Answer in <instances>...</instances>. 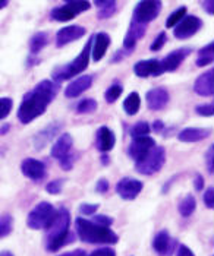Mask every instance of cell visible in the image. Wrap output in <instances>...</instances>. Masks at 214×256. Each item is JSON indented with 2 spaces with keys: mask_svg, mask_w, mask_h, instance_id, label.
I'll list each match as a JSON object with an SVG mask.
<instances>
[{
  "mask_svg": "<svg viewBox=\"0 0 214 256\" xmlns=\"http://www.w3.org/2000/svg\"><path fill=\"white\" fill-rule=\"evenodd\" d=\"M14 107V101L12 98H0V120H3L5 118L9 116L11 110Z\"/></svg>",
  "mask_w": 214,
  "mask_h": 256,
  "instance_id": "37",
  "label": "cell"
},
{
  "mask_svg": "<svg viewBox=\"0 0 214 256\" xmlns=\"http://www.w3.org/2000/svg\"><path fill=\"white\" fill-rule=\"evenodd\" d=\"M201 26H202V20L198 16H194V15L185 16L175 26V37L177 40L191 38L201 30Z\"/></svg>",
  "mask_w": 214,
  "mask_h": 256,
  "instance_id": "8",
  "label": "cell"
},
{
  "mask_svg": "<svg viewBox=\"0 0 214 256\" xmlns=\"http://www.w3.org/2000/svg\"><path fill=\"white\" fill-rule=\"evenodd\" d=\"M56 211L58 210H55L50 202H40L30 211L27 217V226L33 230H46L55 220Z\"/></svg>",
  "mask_w": 214,
  "mask_h": 256,
  "instance_id": "5",
  "label": "cell"
},
{
  "mask_svg": "<svg viewBox=\"0 0 214 256\" xmlns=\"http://www.w3.org/2000/svg\"><path fill=\"white\" fill-rule=\"evenodd\" d=\"M72 145H74V139L69 134H63L62 136H59V139L53 144L52 146V157L56 158V160H62L63 157H66L71 150H72Z\"/></svg>",
  "mask_w": 214,
  "mask_h": 256,
  "instance_id": "22",
  "label": "cell"
},
{
  "mask_svg": "<svg viewBox=\"0 0 214 256\" xmlns=\"http://www.w3.org/2000/svg\"><path fill=\"white\" fill-rule=\"evenodd\" d=\"M14 230V218L9 214L0 216V238L8 237Z\"/></svg>",
  "mask_w": 214,
  "mask_h": 256,
  "instance_id": "30",
  "label": "cell"
},
{
  "mask_svg": "<svg viewBox=\"0 0 214 256\" xmlns=\"http://www.w3.org/2000/svg\"><path fill=\"white\" fill-rule=\"evenodd\" d=\"M139 107H141V97L138 96V92H131L123 101V110L129 116L136 114L139 112Z\"/></svg>",
  "mask_w": 214,
  "mask_h": 256,
  "instance_id": "26",
  "label": "cell"
},
{
  "mask_svg": "<svg viewBox=\"0 0 214 256\" xmlns=\"http://www.w3.org/2000/svg\"><path fill=\"white\" fill-rule=\"evenodd\" d=\"M63 184H65V180H63V178H56V180L50 182V183L46 186V190H47L50 195H59V194L63 190Z\"/></svg>",
  "mask_w": 214,
  "mask_h": 256,
  "instance_id": "36",
  "label": "cell"
},
{
  "mask_svg": "<svg viewBox=\"0 0 214 256\" xmlns=\"http://www.w3.org/2000/svg\"><path fill=\"white\" fill-rule=\"evenodd\" d=\"M0 256H14V254L9 252V250H2V252H0Z\"/></svg>",
  "mask_w": 214,
  "mask_h": 256,
  "instance_id": "53",
  "label": "cell"
},
{
  "mask_svg": "<svg viewBox=\"0 0 214 256\" xmlns=\"http://www.w3.org/2000/svg\"><path fill=\"white\" fill-rule=\"evenodd\" d=\"M156 146V140L150 136H144V138H136L131 142L129 145V156L134 158V161H139L141 158H144L153 148Z\"/></svg>",
  "mask_w": 214,
  "mask_h": 256,
  "instance_id": "11",
  "label": "cell"
},
{
  "mask_svg": "<svg viewBox=\"0 0 214 256\" xmlns=\"http://www.w3.org/2000/svg\"><path fill=\"white\" fill-rule=\"evenodd\" d=\"M122 91H123V88H122L120 85L115 84V85H112V86L104 92V98H106L107 102H110V104H112V102H115V101L120 97Z\"/></svg>",
  "mask_w": 214,
  "mask_h": 256,
  "instance_id": "35",
  "label": "cell"
},
{
  "mask_svg": "<svg viewBox=\"0 0 214 256\" xmlns=\"http://www.w3.org/2000/svg\"><path fill=\"white\" fill-rule=\"evenodd\" d=\"M161 10V2L158 0H145L139 2L134 9V16L132 22L147 26L151 20L157 18V15Z\"/></svg>",
  "mask_w": 214,
  "mask_h": 256,
  "instance_id": "7",
  "label": "cell"
},
{
  "mask_svg": "<svg viewBox=\"0 0 214 256\" xmlns=\"http://www.w3.org/2000/svg\"><path fill=\"white\" fill-rule=\"evenodd\" d=\"M204 204L208 210H213L214 206V189L213 186L207 188L205 194H204Z\"/></svg>",
  "mask_w": 214,
  "mask_h": 256,
  "instance_id": "43",
  "label": "cell"
},
{
  "mask_svg": "<svg viewBox=\"0 0 214 256\" xmlns=\"http://www.w3.org/2000/svg\"><path fill=\"white\" fill-rule=\"evenodd\" d=\"M75 227L79 238L90 244H115L119 240V237L113 230L107 227H101L85 218H77Z\"/></svg>",
  "mask_w": 214,
  "mask_h": 256,
  "instance_id": "3",
  "label": "cell"
},
{
  "mask_svg": "<svg viewBox=\"0 0 214 256\" xmlns=\"http://www.w3.org/2000/svg\"><path fill=\"white\" fill-rule=\"evenodd\" d=\"M87 34V30L81 25H69V26H65L62 30H59L58 34H56V46L58 47H63L72 41H77V40L82 38L84 36Z\"/></svg>",
  "mask_w": 214,
  "mask_h": 256,
  "instance_id": "12",
  "label": "cell"
},
{
  "mask_svg": "<svg viewBox=\"0 0 214 256\" xmlns=\"http://www.w3.org/2000/svg\"><path fill=\"white\" fill-rule=\"evenodd\" d=\"M59 256H87V254L82 249H77V250H71V252H66V254H62Z\"/></svg>",
  "mask_w": 214,
  "mask_h": 256,
  "instance_id": "50",
  "label": "cell"
},
{
  "mask_svg": "<svg viewBox=\"0 0 214 256\" xmlns=\"http://www.w3.org/2000/svg\"><path fill=\"white\" fill-rule=\"evenodd\" d=\"M69 224H71V214L66 208H60L56 211L55 220L52 221V224L46 228L47 234H46V249L49 252H58L59 249H62L69 240Z\"/></svg>",
  "mask_w": 214,
  "mask_h": 256,
  "instance_id": "2",
  "label": "cell"
},
{
  "mask_svg": "<svg viewBox=\"0 0 214 256\" xmlns=\"http://www.w3.org/2000/svg\"><path fill=\"white\" fill-rule=\"evenodd\" d=\"M194 91L199 97H211L214 92V70L210 69L199 75L194 84Z\"/></svg>",
  "mask_w": 214,
  "mask_h": 256,
  "instance_id": "16",
  "label": "cell"
},
{
  "mask_svg": "<svg viewBox=\"0 0 214 256\" xmlns=\"http://www.w3.org/2000/svg\"><path fill=\"white\" fill-rule=\"evenodd\" d=\"M176 256H195L194 252L188 248V246H185V244H180L179 246V249H177V254Z\"/></svg>",
  "mask_w": 214,
  "mask_h": 256,
  "instance_id": "47",
  "label": "cell"
},
{
  "mask_svg": "<svg viewBox=\"0 0 214 256\" xmlns=\"http://www.w3.org/2000/svg\"><path fill=\"white\" fill-rule=\"evenodd\" d=\"M94 4L98 8V18H101V20L110 18L116 12L117 3L113 2V0H110V2H106V0H101L100 2V0H97V2H94Z\"/></svg>",
  "mask_w": 214,
  "mask_h": 256,
  "instance_id": "24",
  "label": "cell"
},
{
  "mask_svg": "<svg viewBox=\"0 0 214 256\" xmlns=\"http://www.w3.org/2000/svg\"><path fill=\"white\" fill-rule=\"evenodd\" d=\"M166 162V150L164 146H154L147 156L135 162V170L139 174L153 176L163 168Z\"/></svg>",
  "mask_w": 214,
  "mask_h": 256,
  "instance_id": "6",
  "label": "cell"
},
{
  "mask_svg": "<svg viewBox=\"0 0 214 256\" xmlns=\"http://www.w3.org/2000/svg\"><path fill=\"white\" fill-rule=\"evenodd\" d=\"M9 130V124H5V126H2V130H0V134L3 135V134H6Z\"/></svg>",
  "mask_w": 214,
  "mask_h": 256,
  "instance_id": "52",
  "label": "cell"
},
{
  "mask_svg": "<svg viewBox=\"0 0 214 256\" xmlns=\"http://www.w3.org/2000/svg\"><path fill=\"white\" fill-rule=\"evenodd\" d=\"M153 249L158 256H170L175 250V240L169 234L167 230L158 232L153 240Z\"/></svg>",
  "mask_w": 214,
  "mask_h": 256,
  "instance_id": "14",
  "label": "cell"
},
{
  "mask_svg": "<svg viewBox=\"0 0 214 256\" xmlns=\"http://www.w3.org/2000/svg\"><path fill=\"white\" fill-rule=\"evenodd\" d=\"M205 166H207L208 173H210V174H213L214 173V146L213 145H210V148H208V151H207V154H205Z\"/></svg>",
  "mask_w": 214,
  "mask_h": 256,
  "instance_id": "39",
  "label": "cell"
},
{
  "mask_svg": "<svg viewBox=\"0 0 214 256\" xmlns=\"http://www.w3.org/2000/svg\"><path fill=\"white\" fill-rule=\"evenodd\" d=\"M151 132V126L147 123V122H138L136 124H134L131 128V136L132 139L136 138H144V136H148V134Z\"/></svg>",
  "mask_w": 214,
  "mask_h": 256,
  "instance_id": "29",
  "label": "cell"
},
{
  "mask_svg": "<svg viewBox=\"0 0 214 256\" xmlns=\"http://www.w3.org/2000/svg\"><path fill=\"white\" fill-rule=\"evenodd\" d=\"M47 42H49V37H47L46 32H37V34H34L31 41H30V50H31V53L33 54L40 53L47 46Z\"/></svg>",
  "mask_w": 214,
  "mask_h": 256,
  "instance_id": "27",
  "label": "cell"
},
{
  "mask_svg": "<svg viewBox=\"0 0 214 256\" xmlns=\"http://www.w3.org/2000/svg\"><path fill=\"white\" fill-rule=\"evenodd\" d=\"M60 128H62V123H52V124H49L47 128H44L41 132H39L37 135H36V138H34V146H36V150H41V148H44L52 139H55V136L59 134V130H60Z\"/></svg>",
  "mask_w": 214,
  "mask_h": 256,
  "instance_id": "21",
  "label": "cell"
},
{
  "mask_svg": "<svg viewBox=\"0 0 214 256\" xmlns=\"http://www.w3.org/2000/svg\"><path fill=\"white\" fill-rule=\"evenodd\" d=\"M194 188L195 190H202V188H204V178H202L201 174H195Z\"/></svg>",
  "mask_w": 214,
  "mask_h": 256,
  "instance_id": "48",
  "label": "cell"
},
{
  "mask_svg": "<svg viewBox=\"0 0 214 256\" xmlns=\"http://www.w3.org/2000/svg\"><path fill=\"white\" fill-rule=\"evenodd\" d=\"M213 42L207 44L205 47H202L199 52H198V58H196V64L198 66H207L213 62Z\"/></svg>",
  "mask_w": 214,
  "mask_h": 256,
  "instance_id": "28",
  "label": "cell"
},
{
  "mask_svg": "<svg viewBox=\"0 0 214 256\" xmlns=\"http://www.w3.org/2000/svg\"><path fill=\"white\" fill-rule=\"evenodd\" d=\"M101 161H103V164H104V166H107V164H109V157L103 154V157H101Z\"/></svg>",
  "mask_w": 214,
  "mask_h": 256,
  "instance_id": "54",
  "label": "cell"
},
{
  "mask_svg": "<svg viewBox=\"0 0 214 256\" xmlns=\"http://www.w3.org/2000/svg\"><path fill=\"white\" fill-rule=\"evenodd\" d=\"M52 18L56 20H60V22H66V20H71L75 18V15L68 9L66 4L60 6V8H55L52 10Z\"/></svg>",
  "mask_w": 214,
  "mask_h": 256,
  "instance_id": "31",
  "label": "cell"
},
{
  "mask_svg": "<svg viewBox=\"0 0 214 256\" xmlns=\"http://www.w3.org/2000/svg\"><path fill=\"white\" fill-rule=\"evenodd\" d=\"M185 15H186V8H185V6H183V8L176 9L172 15H169V18H167V20H166V28L176 26L180 20L185 18Z\"/></svg>",
  "mask_w": 214,
  "mask_h": 256,
  "instance_id": "34",
  "label": "cell"
},
{
  "mask_svg": "<svg viewBox=\"0 0 214 256\" xmlns=\"http://www.w3.org/2000/svg\"><path fill=\"white\" fill-rule=\"evenodd\" d=\"M210 135L208 129H199V128H188L183 129L182 132H179L177 139L180 142H199L202 139H205Z\"/></svg>",
  "mask_w": 214,
  "mask_h": 256,
  "instance_id": "23",
  "label": "cell"
},
{
  "mask_svg": "<svg viewBox=\"0 0 214 256\" xmlns=\"http://www.w3.org/2000/svg\"><path fill=\"white\" fill-rule=\"evenodd\" d=\"M91 46H93V37L87 41L85 47L82 48V52L79 53L75 59L72 60L69 64L63 66V68H59L56 70H53V79L56 82H62V80H66V79L74 78L77 76L78 74L84 72L90 63V54H91Z\"/></svg>",
  "mask_w": 214,
  "mask_h": 256,
  "instance_id": "4",
  "label": "cell"
},
{
  "mask_svg": "<svg viewBox=\"0 0 214 256\" xmlns=\"http://www.w3.org/2000/svg\"><path fill=\"white\" fill-rule=\"evenodd\" d=\"M60 167L63 168V170H71L72 167H74V157H72V154L69 152L66 157H63L60 160Z\"/></svg>",
  "mask_w": 214,
  "mask_h": 256,
  "instance_id": "46",
  "label": "cell"
},
{
  "mask_svg": "<svg viewBox=\"0 0 214 256\" xmlns=\"http://www.w3.org/2000/svg\"><path fill=\"white\" fill-rule=\"evenodd\" d=\"M8 6V2L6 0H0V9H3V8H6Z\"/></svg>",
  "mask_w": 214,
  "mask_h": 256,
  "instance_id": "55",
  "label": "cell"
},
{
  "mask_svg": "<svg viewBox=\"0 0 214 256\" xmlns=\"http://www.w3.org/2000/svg\"><path fill=\"white\" fill-rule=\"evenodd\" d=\"M134 72L136 76L139 78H148V76H160L163 75V68H161V62L156 59L150 60H141L135 63L134 66Z\"/></svg>",
  "mask_w": 214,
  "mask_h": 256,
  "instance_id": "13",
  "label": "cell"
},
{
  "mask_svg": "<svg viewBox=\"0 0 214 256\" xmlns=\"http://www.w3.org/2000/svg\"><path fill=\"white\" fill-rule=\"evenodd\" d=\"M166 40H167V37H166V34L164 32H160L158 36L156 37V40L153 41V44H151V52H158L163 46H164V42H166Z\"/></svg>",
  "mask_w": 214,
  "mask_h": 256,
  "instance_id": "42",
  "label": "cell"
},
{
  "mask_svg": "<svg viewBox=\"0 0 214 256\" xmlns=\"http://www.w3.org/2000/svg\"><path fill=\"white\" fill-rule=\"evenodd\" d=\"M96 110H97V101L93 98L82 100L77 106V112L79 114H90V113H94Z\"/></svg>",
  "mask_w": 214,
  "mask_h": 256,
  "instance_id": "32",
  "label": "cell"
},
{
  "mask_svg": "<svg viewBox=\"0 0 214 256\" xmlns=\"http://www.w3.org/2000/svg\"><path fill=\"white\" fill-rule=\"evenodd\" d=\"M195 112H196L199 116L211 118L214 113L213 102H210V104H201V106H196V107H195Z\"/></svg>",
  "mask_w": 214,
  "mask_h": 256,
  "instance_id": "38",
  "label": "cell"
},
{
  "mask_svg": "<svg viewBox=\"0 0 214 256\" xmlns=\"http://www.w3.org/2000/svg\"><path fill=\"white\" fill-rule=\"evenodd\" d=\"M93 222H96L98 226H101V227H107V228H110V226L113 224V218L112 217H107V216H96V217L91 220Z\"/></svg>",
  "mask_w": 214,
  "mask_h": 256,
  "instance_id": "41",
  "label": "cell"
},
{
  "mask_svg": "<svg viewBox=\"0 0 214 256\" xmlns=\"http://www.w3.org/2000/svg\"><path fill=\"white\" fill-rule=\"evenodd\" d=\"M87 256H116V252L112 248H101V249H97Z\"/></svg>",
  "mask_w": 214,
  "mask_h": 256,
  "instance_id": "45",
  "label": "cell"
},
{
  "mask_svg": "<svg viewBox=\"0 0 214 256\" xmlns=\"http://www.w3.org/2000/svg\"><path fill=\"white\" fill-rule=\"evenodd\" d=\"M144 183L141 180L132 178H125L119 180L116 184V192L119 196L125 200H134L142 190Z\"/></svg>",
  "mask_w": 214,
  "mask_h": 256,
  "instance_id": "9",
  "label": "cell"
},
{
  "mask_svg": "<svg viewBox=\"0 0 214 256\" xmlns=\"http://www.w3.org/2000/svg\"><path fill=\"white\" fill-rule=\"evenodd\" d=\"M147 106L150 110H161L169 102V92L166 88H153L147 92Z\"/></svg>",
  "mask_w": 214,
  "mask_h": 256,
  "instance_id": "18",
  "label": "cell"
},
{
  "mask_svg": "<svg viewBox=\"0 0 214 256\" xmlns=\"http://www.w3.org/2000/svg\"><path fill=\"white\" fill-rule=\"evenodd\" d=\"M93 85V76L91 75H84L79 76L75 80H72L66 90H65V97L66 98H77L78 96H81L82 92H85L88 88H91Z\"/></svg>",
  "mask_w": 214,
  "mask_h": 256,
  "instance_id": "19",
  "label": "cell"
},
{
  "mask_svg": "<svg viewBox=\"0 0 214 256\" xmlns=\"http://www.w3.org/2000/svg\"><path fill=\"white\" fill-rule=\"evenodd\" d=\"M21 170L25 178H31L34 182L43 180L47 174L44 162L40 160H36V158H25L21 164Z\"/></svg>",
  "mask_w": 214,
  "mask_h": 256,
  "instance_id": "10",
  "label": "cell"
},
{
  "mask_svg": "<svg viewBox=\"0 0 214 256\" xmlns=\"http://www.w3.org/2000/svg\"><path fill=\"white\" fill-rule=\"evenodd\" d=\"M177 210H179V214H180L182 217H191L195 212V210H196V200H195L194 195H186V196L183 198V199L179 202Z\"/></svg>",
  "mask_w": 214,
  "mask_h": 256,
  "instance_id": "25",
  "label": "cell"
},
{
  "mask_svg": "<svg viewBox=\"0 0 214 256\" xmlns=\"http://www.w3.org/2000/svg\"><path fill=\"white\" fill-rule=\"evenodd\" d=\"M110 46V37L106 32H97L93 37V46H91V58L94 62H98L104 58L107 48Z\"/></svg>",
  "mask_w": 214,
  "mask_h": 256,
  "instance_id": "20",
  "label": "cell"
},
{
  "mask_svg": "<svg viewBox=\"0 0 214 256\" xmlns=\"http://www.w3.org/2000/svg\"><path fill=\"white\" fill-rule=\"evenodd\" d=\"M97 210V204H81V205H79V212H81L82 216H93Z\"/></svg>",
  "mask_w": 214,
  "mask_h": 256,
  "instance_id": "40",
  "label": "cell"
},
{
  "mask_svg": "<svg viewBox=\"0 0 214 256\" xmlns=\"http://www.w3.org/2000/svg\"><path fill=\"white\" fill-rule=\"evenodd\" d=\"M201 4H202V8L205 9V12H208L210 15H213V12H214V2H213V0H208V2H202Z\"/></svg>",
  "mask_w": 214,
  "mask_h": 256,
  "instance_id": "49",
  "label": "cell"
},
{
  "mask_svg": "<svg viewBox=\"0 0 214 256\" xmlns=\"http://www.w3.org/2000/svg\"><path fill=\"white\" fill-rule=\"evenodd\" d=\"M109 189H110V183H109V180L104 178H100V180L97 182V184H96V192L103 195V194H106Z\"/></svg>",
  "mask_w": 214,
  "mask_h": 256,
  "instance_id": "44",
  "label": "cell"
},
{
  "mask_svg": "<svg viewBox=\"0 0 214 256\" xmlns=\"http://www.w3.org/2000/svg\"><path fill=\"white\" fill-rule=\"evenodd\" d=\"M116 144V136L115 134L107 128V126H101L96 134V146L101 154L109 152L110 150H113Z\"/></svg>",
  "mask_w": 214,
  "mask_h": 256,
  "instance_id": "17",
  "label": "cell"
},
{
  "mask_svg": "<svg viewBox=\"0 0 214 256\" xmlns=\"http://www.w3.org/2000/svg\"><path fill=\"white\" fill-rule=\"evenodd\" d=\"M163 129H164V123H163V122H160V120H156V122H154V124H153V130L157 132V134H160Z\"/></svg>",
  "mask_w": 214,
  "mask_h": 256,
  "instance_id": "51",
  "label": "cell"
},
{
  "mask_svg": "<svg viewBox=\"0 0 214 256\" xmlns=\"http://www.w3.org/2000/svg\"><path fill=\"white\" fill-rule=\"evenodd\" d=\"M65 4L68 6V9H69L75 16L90 9V3H88V2H84V0H72V2H68V3H65Z\"/></svg>",
  "mask_w": 214,
  "mask_h": 256,
  "instance_id": "33",
  "label": "cell"
},
{
  "mask_svg": "<svg viewBox=\"0 0 214 256\" xmlns=\"http://www.w3.org/2000/svg\"><path fill=\"white\" fill-rule=\"evenodd\" d=\"M192 53L191 48L185 47V48H177L175 52L169 53L164 60H161V68H163V72H175L176 69L180 66V63L186 59L189 54Z\"/></svg>",
  "mask_w": 214,
  "mask_h": 256,
  "instance_id": "15",
  "label": "cell"
},
{
  "mask_svg": "<svg viewBox=\"0 0 214 256\" xmlns=\"http://www.w3.org/2000/svg\"><path fill=\"white\" fill-rule=\"evenodd\" d=\"M58 88L55 80L44 79L39 82L30 92H27L18 108V118L21 123L28 124L33 120L40 118L56 97Z\"/></svg>",
  "mask_w": 214,
  "mask_h": 256,
  "instance_id": "1",
  "label": "cell"
}]
</instances>
